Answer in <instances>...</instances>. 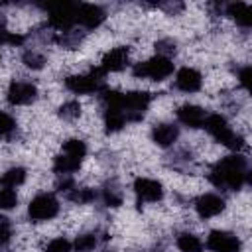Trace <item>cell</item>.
Segmentation results:
<instances>
[{
	"label": "cell",
	"mask_w": 252,
	"mask_h": 252,
	"mask_svg": "<svg viewBox=\"0 0 252 252\" xmlns=\"http://www.w3.org/2000/svg\"><path fill=\"white\" fill-rule=\"evenodd\" d=\"M246 179H248L246 159L240 156H226L220 161H217L215 167L211 169V181L217 187H228L230 191L240 189Z\"/></svg>",
	"instance_id": "cell-1"
},
{
	"label": "cell",
	"mask_w": 252,
	"mask_h": 252,
	"mask_svg": "<svg viewBox=\"0 0 252 252\" xmlns=\"http://www.w3.org/2000/svg\"><path fill=\"white\" fill-rule=\"evenodd\" d=\"M203 126L207 128V132H209L215 140H219L220 144H224V146L230 148V150H236V152H238V150L244 146L242 136L234 134V132L230 130L228 122H226L220 114H211V116H207Z\"/></svg>",
	"instance_id": "cell-2"
},
{
	"label": "cell",
	"mask_w": 252,
	"mask_h": 252,
	"mask_svg": "<svg viewBox=\"0 0 252 252\" xmlns=\"http://www.w3.org/2000/svg\"><path fill=\"white\" fill-rule=\"evenodd\" d=\"M132 73L138 79L148 77L152 81H163L165 77H169L173 73V63L165 55H156V57H152V59H148L144 63H136Z\"/></svg>",
	"instance_id": "cell-3"
},
{
	"label": "cell",
	"mask_w": 252,
	"mask_h": 252,
	"mask_svg": "<svg viewBox=\"0 0 252 252\" xmlns=\"http://www.w3.org/2000/svg\"><path fill=\"white\" fill-rule=\"evenodd\" d=\"M104 71L98 69H91L89 75H71L65 79V87L75 93V94H89L94 91H100V81H102Z\"/></svg>",
	"instance_id": "cell-4"
},
{
	"label": "cell",
	"mask_w": 252,
	"mask_h": 252,
	"mask_svg": "<svg viewBox=\"0 0 252 252\" xmlns=\"http://www.w3.org/2000/svg\"><path fill=\"white\" fill-rule=\"evenodd\" d=\"M77 22V4L57 2L49 6V26L61 32H69Z\"/></svg>",
	"instance_id": "cell-5"
},
{
	"label": "cell",
	"mask_w": 252,
	"mask_h": 252,
	"mask_svg": "<svg viewBox=\"0 0 252 252\" xmlns=\"http://www.w3.org/2000/svg\"><path fill=\"white\" fill-rule=\"evenodd\" d=\"M59 211V201L51 195V193H41L37 197L32 199L30 207H28V215L32 220H47L53 219Z\"/></svg>",
	"instance_id": "cell-6"
},
{
	"label": "cell",
	"mask_w": 252,
	"mask_h": 252,
	"mask_svg": "<svg viewBox=\"0 0 252 252\" xmlns=\"http://www.w3.org/2000/svg\"><path fill=\"white\" fill-rule=\"evenodd\" d=\"M152 96L146 91H132L124 94V102H122V110L126 120H140L150 104Z\"/></svg>",
	"instance_id": "cell-7"
},
{
	"label": "cell",
	"mask_w": 252,
	"mask_h": 252,
	"mask_svg": "<svg viewBox=\"0 0 252 252\" xmlns=\"http://www.w3.org/2000/svg\"><path fill=\"white\" fill-rule=\"evenodd\" d=\"M35 96H37L35 85L26 83V81H14V83H10L8 94H6L8 102H10V104H16V106H20V104H30V102L35 100Z\"/></svg>",
	"instance_id": "cell-8"
},
{
	"label": "cell",
	"mask_w": 252,
	"mask_h": 252,
	"mask_svg": "<svg viewBox=\"0 0 252 252\" xmlns=\"http://www.w3.org/2000/svg\"><path fill=\"white\" fill-rule=\"evenodd\" d=\"M207 248L213 252H238L240 240L226 230H213L207 238Z\"/></svg>",
	"instance_id": "cell-9"
},
{
	"label": "cell",
	"mask_w": 252,
	"mask_h": 252,
	"mask_svg": "<svg viewBox=\"0 0 252 252\" xmlns=\"http://www.w3.org/2000/svg\"><path fill=\"white\" fill-rule=\"evenodd\" d=\"M134 191H136L138 199H142V201H159L163 197L161 183L156 179H148V177H138L134 181Z\"/></svg>",
	"instance_id": "cell-10"
},
{
	"label": "cell",
	"mask_w": 252,
	"mask_h": 252,
	"mask_svg": "<svg viewBox=\"0 0 252 252\" xmlns=\"http://www.w3.org/2000/svg\"><path fill=\"white\" fill-rule=\"evenodd\" d=\"M195 211H197L199 217L211 219V217H217L219 213L224 211V201H222L219 195L207 193V195H201V197L195 201Z\"/></svg>",
	"instance_id": "cell-11"
},
{
	"label": "cell",
	"mask_w": 252,
	"mask_h": 252,
	"mask_svg": "<svg viewBox=\"0 0 252 252\" xmlns=\"http://www.w3.org/2000/svg\"><path fill=\"white\" fill-rule=\"evenodd\" d=\"M128 55H130L128 47H124V45L114 47L108 53H104V57L100 61V69L104 73H108V71H122L128 65Z\"/></svg>",
	"instance_id": "cell-12"
},
{
	"label": "cell",
	"mask_w": 252,
	"mask_h": 252,
	"mask_svg": "<svg viewBox=\"0 0 252 252\" xmlns=\"http://www.w3.org/2000/svg\"><path fill=\"white\" fill-rule=\"evenodd\" d=\"M104 10L96 4H79L77 6V22H81L85 28H96L104 20Z\"/></svg>",
	"instance_id": "cell-13"
},
{
	"label": "cell",
	"mask_w": 252,
	"mask_h": 252,
	"mask_svg": "<svg viewBox=\"0 0 252 252\" xmlns=\"http://www.w3.org/2000/svg\"><path fill=\"white\" fill-rule=\"evenodd\" d=\"M177 118H179V122H183V124L189 126V128H201V126L205 124L207 114H205V110H203L201 106H197V104H183V106H179V110H177Z\"/></svg>",
	"instance_id": "cell-14"
},
{
	"label": "cell",
	"mask_w": 252,
	"mask_h": 252,
	"mask_svg": "<svg viewBox=\"0 0 252 252\" xmlns=\"http://www.w3.org/2000/svg\"><path fill=\"white\" fill-rule=\"evenodd\" d=\"M175 85H177V89H181L185 93H195L201 89V73L191 67H183L177 71Z\"/></svg>",
	"instance_id": "cell-15"
},
{
	"label": "cell",
	"mask_w": 252,
	"mask_h": 252,
	"mask_svg": "<svg viewBox=\"0 0 252 252\" xmlns=\"http://www.w3.org/2000/svg\"><path fill=\"white\" fill-rule=\"evenodd\" d=\"M177 136H179V130H177V126H173V124H158V126L152 130V140H154L158 146H161V148L171 146V144L177 140Z\"/></svg>",
	"instance_id": "cell-16"
},
{
	"label": "cell",
	"mask_w": 252,
	"mask_h": 252,
	"mask_svg": "<svg viewBox=\"0 0 252 252\" xmlns=\"http://www.w3.org/2000/svg\"><path fill=\"white\" fill-rule=\"evenodd\" d=\"M226 14H228L236 24H240V26H244V28H248V26L252 24V10H250V6L244 4V2H232V4H228Z\"/></svg>",
	"instance_id": "cell-17"
},
{
	"label": "cell",
	"mask_w": 252,
	"mask_h": 252,
	"mask_svg": "<svg viewBox=\"0 0 252 252\" xmlns=\"http://www.w3.org/2000/svg\"><path fill=\"white\" fill-rule=\"evenodd\" d=\"M81 161L83 159H79V158H73V156H67V154H59L55 158V161H53V171L59 173V175H67V173L79 169Z\"/></svg>",
	"instance_id": "cell-18"
},
{
	"label": "cell",
	"mask_w": 252,
	"mask_h": 252,
	"mask_svg": "<svg viewBox=\"0 0 252 252\" xmlns=\"http://www.w3.org/2000/svg\"><path fill=\"white\" fill-rule=\"evenodd\" d=\"M24 181H26V169L24 167H10L0 177V183L4 187H10V189L16 187V185H22Z\"/></svg>",
	"instance_id": "cell-19"
},
{
	"label": "cell",
	"mask_w": 252,
	"mask_h": 252,
	"mask_svg": "<svg viewBox=\"0 0 252 252\" xmlns=\"http://www.w3.org/2000/svg\"><path fill=\"white\" fill-rule=\"evenodd\" d=\"M124 124H126V116H124L122 110H106L104 112V126H106L108 134L122 130Z\"/></svg>",
	"instance_id": "cell-20"
},
{
	"label": "cell",
	"mask_w": 252,
	"mask_h": 252,
	"mask_svg": "<svg viewBox=\"0 0 252 252\" xmlns=\"http://www.w3.org/2000/svg\"><path fill=\"white\" fill-rule=\"evenodd\" d=\"M177 248L181 252H203V242L195 234L185 232V234H181L177 238Z\"/></svg>",
	"instance_id": "cell-21"
},
{
	"label": "cell",
	"mask_w": 252,
	"mask_h": 252,
	"mask_svg": "<svg viewBox=\"0 0 252 252\" xmlns=\"http://www.w3.org/2000/svg\"><path fill=\"white\" fill-rule=\"evenodd\" d=\"M63 154L83 159V158H85V154H87V146H85V142H83V140L71 138V140H67V142L63 144Z\"/></svg>",
	"instance_id": "cell-22"
},
{
	"label": "cell",
	"mask_w": 252,
	"mask_h": 252,
	"mask_svg": "<svg viewBox=\"0 0 252 252\" xmlns=\"http://www.w3.org/2000/svg\"><path fill=\"white\" fill-rule=\"evenodd\" d=\"M79 114H81V104L77 100H69L59 106V116L63 120H75Z\"/></svg>",
	"instance_id": "cell-23"
},
{
	"label": "cell",
	"mask_w": 252,
	"mask_h": 252,
	"mask_svg": "<svg viewBox=\"0 0 252 252\" xmlns=\"http://www.w3.org/2000/svg\"><path fill=\"white\" fill-rule=\"evenodd\" d=\"M16 205H18V195H16V191L10 189V187L0 189V209L8 211V209H14Z\"/></svg>",
	"instance_id": "cell-24"
},
{
	"label": "cell",
	"mask_w": 252,
	"mask_h": 252,
	"mask_svg": "<svg viewBox=\"0 0 252 252\" xmlns=\"http://www.w3.org/2000/svg\"><path fill=\"white\" fill-rule=\"evenodd\" d=\"M94 246H96V238L93 234H81V236H77V240L73 244V248L77 252H91Z\"/></svg>",
	"instance_id": "cell-25"
},
{
	"label": "cell",
	"mask_w": 252,
	"mask_h": 252,
	"mask_svg": "<svg viewBox=\"0 0 252 252\" xmlns=\"http://www.w3.org/2000/svg\"><path fill=\"white\" fill-rule=\"evenodd\" d=\"M24 63L30 69H41L43 63H45V57L41 53H37V51H26L24 53Z\"/></svg>",
	"instance_id": "cell-26"
},
{
	"label": "cell",
	"mask_w": 252,
	"mask_h": 252,
	"mask_svg": "<svg viewBox=\"0 0 252 252\" xmlns=\"http://www.w3.org/2000/svg\"><path fill=\"white\" fill-rule=\"evenodd\" d=\"M71 248H73V244H71L67 238L59 236V238H53V240L45 246V252H71Z\"/></svg>",
	"instance_id": "cell-27"
},
{
	"label": "cell",
	"mask_w": 252,
	"mask_h": 252,
	"mask_svg": "<svg viewBox=\"0 0 252 252\" xmlns=\"http://www.w3.org/2000/svg\"><path fill=\"white\" fill-rule=\"evenodd\" d=\"M69 199H71L73 203H79V205L91 203V201L94 199V191H93V189H75L73 193H69Z\"/></svg>",
	"instance_id": "cell-28"
},
{
	"label": "cell",
	"mask_w": 252,
	"mask_h": 252,
	"mask_svg": "<svg viewBox=\"0 0 252 252\" xmlns=\"http://www.w3.org/2000/svg\"><path fill=\"white\" fill-rule=\"evenodd\" d=\"M14 128H16L14 118H12L10 114H6V112H2V110H0V136L10 134Z\"/></svg>",
	"instance_id": "cell-29"
},
{
	"label": "cell",
	"mask_w": 252,
	"mask_h": 252,
	"mask_svg": "<svg viewBox=\"0 0 252 252\" xmlns=\"http://www.w3.org/2000/svg\"><path fill=\"white\" fill-rule=\"evenodd\" d=\"M12 236V226L6 217H0V244H6Z\"/></svg>",
	"instance_id": "cell-30"
},
{
	"label": "cell",
	"mask_w": 252,
	"mask_h": 252,
	"mask_svg": "<svg viewBox=\"0 0 252 252\" xmlns=\"http://www.w3.org/2000/svg\"><path fill=\"white\" fill-rule=\"evenodd\" d=\"M6 43H12V45H20V43H24V37H22V35H16V33H10V32H8V35H6Z\"/></svg>",
	"instance_id": "cell-31"
},
{
	"label": "cell",
	"mask_w": 252,
	"mask_h": 252,
	"mask_svg": "<svg viewBox=\"0 0 252 252\" xmlns=\"http://www.w3.org/2000/svg\"><path fill=\"white\" fill-rule=\"evenodd\" d=\"M248 79H250V67H244V69L240 71V83H242L244 87H248Z\"/></svg>",
	"instance_id": "cell-32"
},
{
	"label": "cell",
	"mask_w": 252,
	"mask_h": 252,
	"mask_svg": "<svg viewBox=\"0 0 252 252\" xmlns=\"http://www.w3.org/2000/svg\"><path fill=\"white\" fill-rule=\"evenodd\" d=\"M6 35H8V32L4 28V20L0 18V43H6Z\"/></svg>",
	"instance_id": "cell-33"
},
{
	"label": "cell",
	"mask_w": 252,
	"mask_h": 252,
	"mask_svg": "<svg viewBox=\"0 0 252 252\" xmlns=\"http://www.w3.org/2000/svg\"><path fill=\"white\" fill-rule=\"evenodd\" d=\"M104 252H108V250H104Z\"/></svg>",
	"instance_id": "cell-34"
}]
</instances>
